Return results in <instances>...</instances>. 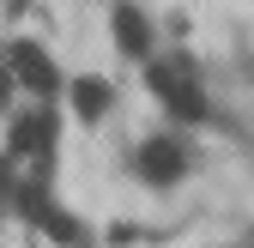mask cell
Here are the masks:
<instances>
[{
    "label": "cell",
    "instance_id": "obj_3",
    "mask_svg": "<svg viewBox=\"0 0 254 248\" xmlns=\"http://www.w3.org/2000/svg\"><path fill=\"white\" fill-rule=\"evenodd\" d=\"M115 43H121L127 55H145V49H151V24H145V12L115 6Z\"/></svg>",
    "mask_w": 254,
    "mask_h": 248
},
{
    "label": "cell",
    "instance_id": "obj_1",
    "mask_svg": "<svg viewBox=\"0 0 254 248\" xmlns=\"http://www.w3.org/2000/svg\"><path fill=\"white\" fill-rule=\"evenodd\" d=\"M151 85H157V97H164L176 115H188V121L206 115V97H200V85H194V73H188L182 61H157V67H151Z\"/></svg>",
    "mask_w": 254,
    "mask_h": 248
},
{
    "label": "cell",
    "instance_id": "obj_4",
    "mask_svg": "<svg viewBox=\"0 0 254 248\" xmlns=\"http://www.w3.org/2000/svg\"><path fill=\"white\" fill-rule=\"evenodd\" d=\"M73 103H79L85 115H103V109H109V85H103V79H79V85H73Z\"/></svg>",
    "mask_w": 254,
    "mask_h": 248
},
{
    "label": "cell",
    "instance_id": "obj_2",
    "mask_svg": "<svg viewBox=\"0 0 254 248\" xmlns=\"http://www.w3.org/2000/svg\"><path fill=\"white\" fill-rule=\"evenodd\" d=\"M133 164H139L145 182H176V176L188 170V151H182V139H145Z\"/></svg>",
    "mask_w": 254,
    "mask_h": 248
}]
</instances>
